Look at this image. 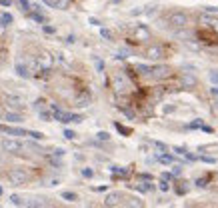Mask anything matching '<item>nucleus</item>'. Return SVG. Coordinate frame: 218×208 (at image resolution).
<instances>
[{
	"label": "nucleus",
	"mask_w": 218,
	"mask_h": 208,
	"mask_svg": "<svg viewBox=\"0 0 218 208\" xmlns=\"http://www.w3.org/2000/svg\"><path fill=\"white\" fill-rule=\"evenodd\" d=\"M166 22H168V26H172V28H186V26H188V16H186L184 12H180V10H174V12L168 14Z\"/></svg>",
	"instance_id": "f257e3e1"
},
{
	"label": "nucleus",
	"mask_w": 218,
	"mask_h": 208,
	"mask_svg": "<svg viewBox=\"0 0 218 208\" xmlns=\"http://www.w3.org/2000/svg\"><path fill=\"white\" fill-rule=\"evenodd\" d=\"M28 172L24 168H10L8 170V180L10 184H14V186H22V184L28 182Z\"/></svg>",
	"instance_id": "f03ea898"
},
{
	"label": "nucleus",
	"mask_w": 218,
	"mask_h": 208,
	"mask_svg": "<svg viewBox=\"0 0 218 208\" xmlns=\"http://www.w3.org/2000/svg\"><path fill=\"white\" fill-rule=\"evenodd\" d=\"M144 58L158 62V60L166 58V52H164V48H162L160 44H150V46H146V50H144Z\"/></svg>",
	"instance_id": "7ed1b4c3"
},
{
	"label": "nucleus",
	"mask_w": 218,
	"mask_h": 208,
	"mask_svg": "<svg viewBox=\"0 0 218 208\" xmlns=\"http://www.w3.org/2000/svg\"><path fill=\"white\" fill-rule=\"evenodd\" d=\"M170 74H172L170 66H166V64H156V66L150 68V74H148V76H152L154 80H166V78H170Z\"/></svg>",
	"instance_id": "20e7f679"
},
{
	"label": "nucleus",
	"mask_w": 218,
	"mask_h": 208,
	"mask_svg": "<svg viewBox=\"0 0 218 208\" xmlns=\"http://www.w3.org/2000/svg\"><path fill=\"white\" fill-rule=\"evenodd\" d=\"M2 148L6 152H10V154H18L20 150L24 148V144L20 140H14V138H6V140H2Z\"/></svg>",
	"instance_id": "39448f33"
},
{
	"label": "nucleus",
	"mask_w": 218,
	"mask_h": 208,
	"mask_svg": "<svg viewBox=\"0 0 218 208\" xmlns=\"http://www.w3.org/2000/svg\"><path fill=\"white\" fill-rule=\"evenodd\" d=\"M0 132L8 136H28V130L18 128V126H8V124H0Z\"/></svg>",
	"instance_id": "423d86ee"
},
{
	"label": "nucleus",
	"mask_w": 218,
	"mask_h": 208,
	"mask_svg": "<svg viewBox=\"0 0 218 208\" xmlns=\"http://www.w3.org/2000/svg\"><path fill=\"white\" fill-rule=\"evenodd\" d=\"M180 82H182V86L184 88H196V84H198V78L194 76V74H190V72H184L182 76H180Z\"/></svg>",
	"instance_id": "0eeeda50"
},
{
	"label": "nucleus",
	"mask_w": 218,
	"mask_h": 208,
	"mask_svg": "<svg viewBox=\"0 0 218 208\" xmlns=\"http://www.w3.org/2000/svg\"><path fill=\"white\" fill-rule=\"evenodd\" d=\"M120 200H122V194L120 192H110L106 198H104V204L112 208V206H116V204H120Z\"/></svg>",
	"instance_id": "6e6552de"
},
{
	"label": "nucleus",
	"mask_w": 218,
	"mask_h": 208,
	"mask_svg": "<svg viewBox=\"0 0 218 208\" xmlns=\"http://www.w3.org/2000/svg\"><path fill=\"white\" fill-rule=\"evenodd\" d=\"M134 36H136V40H148L150 38V32H148V28L144 24H138L134 30Z\"/></svg>",
	"instance_id": "1a4fd4ad"
},
{
	"label": "nucleus",
	"mask_w": 218,
	"mask_h": 208,
	"mask_svg": "<svg viewBox=\"0 0 218 208\" xmlns=\"http://www.w3.org/2000/svg\"><path fill=\"white\" fill-rule=\"evenodd\" d=\"M200 22L208 24L212 30H216V32H218V18H212L210 14H202V16H200Z\"/></svg>",
	"instance_id": "9d476101"
},
{
	"label": "nucleus",
	"mask_w": 218,
	"mask_h": 208,
	"mask_svg": "<svg viewBox=\"0 0 218 208\" xmlns=\"http://www.w3.org/2000/svg\"><path fill=\"white\" fill-rule=\"evenodd\" d=\"M38 66H42V68H50L52 66V56H50L48 52H42L38 56Z\"/></svg>",
	"instance_id": "9b49d317"
},
{
	"label": "nucleus",
	"mask_w": 218,
	"mask_h": 208,
	"mask_svg": "<svg viewBox=\"0 0 218 208\" xmlns=\"http://www.w3.org/2000/svg\"><path fill=\"white\" fill-rule=\"evenodd\" d=\"M16 74H18L20 78H30V70H28V66H24L22 62L16 64Z\"/></svg>",
	"instance_id": "f8f14e48"
},
{
	"label": "nucleus",
	"mask_w": 218,
	"mask_h": 208,
	"mask_svg": "<svg viewBox=\"0 0 218 208\" xmlns=\"http://www.w3.org/2000/svg\"><path fill=\"white\" fill-rule=\"evenodd\" d=\"M114 90L116 92H124L126 90V82L122 76H114Z\"/></svg>",
	"instance_id": "ddd939ff"
},
{
	"label": "nucleus",
	"mask_w": 218,
	"mask_h": 208,
	"mask_svg": "<svg viewBox=\"0 0 218 208\" xmlns=\"http://www.w3.org/2000/svg\"><path fill=\"white\" fill-rule=\"evenodd\" d=\"M4 118H6L8 122H14V124H18V122H22V120H24V118L20 116V114H16V112H6V114H4Z\"/></svg>",
	"instance_id": "4468645a"
},
{
	"label": "nucleus",
	"mask_w": 218,
	"mask_h": 208,
	"mask_svg": "<svg viewBox=\"0 0 218 208\" xmlns=\"http://www.w3.org/2000/svg\"><path fill=\"white\" fill-rule=\"evenodd\" d=\"M70 6V0H54V8L58 10H66Z\"/></svg>",
	"instance_id": "2eb2a0df"
},
{
	"label": "nucleus",
	"mask_w": 218,
	"mask_h": 208,
	"mask_svg": "<svg viewBox=\"0 0 218 208\" xmlns=\"http://www.w3.org/2000/svg\"><path fill=\"white\" fill-rule=\"evenodd\" d=\"M100 36L104 40H114V34H112V30H108V28H100Z\"/></svg>",
	"instance_id": "dca6fc26"
},
{
	"label": "nucleus",
	"mask_w": 218,
	"mask_h": 208,
	"mask_svg": "<svg viewBox=\"0 0 218 208\" xmlns=\"http://www.w3.org/2000/svg\"><path fill=\"white\" fill-rule=\"evenodd\" d=\"M0 22H2V24H12V22H14V18H12V14L4 12V14L0 16Z\"/></svg>",
	"instance_id": "f3484780"
},
{
	"label": "nucleus",
	"mask_w": 218,
	"mask_h": 208,
	"mask_svg": "<svg viewBox=\"0 0 218 208\" xmlns=\"http://www.w3.org/2000/svg\"><path fill=\"white\" fill-rule=\"evenodd\" d=\"M32 20H36V22H40V24H46V16L40 14V12H32Z\"/></svg>",
	"instance_id": "a211bd4d"
},
{
	"label": "nucleus",
	"mask_w": 218,
	"mask_h": 208,
	"mask_svg": "<svg viewBox=\"0 0 218 208\" xmlns=\"http://www.w3.org/2000/svg\"><path fill=\"white\" fill-rule=\"evenodd\" d=\"M28 136H30V138H34V140H42V138H44L42 132H36V130H28Z\"/></svg>",
	"instance_id": "6ab92c4d"
},
{
	"label": "nucleus",
	"mask_w": 218,
	"mask_h": 208,
	"mask_svg": "<svg viewBox=\"0 0 218 208\" xmlns=\"http://www.w3.org/2000/svg\"><path fill=\"white\" fill-rule=\"evenodd\" d=\"M208 78H210V82H212V84H218V70H210Z\"/></svg>",
	"instance_id": "aec40b11"
},
{
	"label": "nucleus",
	"mask_w": 218,
	"mask_h": 208,
	"mask_svg": "<svg viewBox=\"0 0 218 208\" xmlns=\"http://www.w3.org/2000/svg\"><path fill=\"white\" fill-rule=\"evenodd\" d=\"M136 70H140V74H150V66H144V64H136Z\"/></svg>",
	"instance_id": "412c9836"
},
{
	"label": "nucleus",
	"mask_w": 218,
	"mask_h": 208,
	"mask_svg": "<svg viewBox=\"0 0 218 208\" xmlns=\"http://www.w3.org/2000/svg\"><path fill=\"white\" fill-rule=\"evenodd\" d=\"M62 198H64V200H70V202H74L78 196H76L74 192H62Z\"/></svg>",
	"instance_id": "4be33fe9"
},
{
	"label": "nucleus",
	"mask_w": 218,
	"mask_h": 208,
	"mask_svg": "<svg viewBox=\"0 0 218 208\" xmlns=\"http://www.w3.org/2000/svg\"><path fill=\"white\" fill-rule=\"evenodd\" d=\"M160 162H164V164H172V162H174V156L164 154V156H160Z\"/></svg>",
	"instance_id": "5701e85b"
},
{
	"label": "nucleus",
	"mask_w": 218,
	"mask_h": 208,
	"mask_svg": "<svg viewBox=\"0 0 218 208\" xmlns=\"http://www.w3.org/2000/svg\"><path fill=\"white\" fill-rule=\"evenodd\" d=\"M88 102H90V96H86V94H84V96L78 98V106H88Z\"/></svg>",
	"instance_id": "b1692460"
},
{
	"label": "nucleus",
	"mask_w": 218,
	"mask_h": 208,
	"mask_svg": "<svg viewBox=\"0 0 218 208\" xmlns=\"http://www.w3.org/2000/svg\"><path fill=\"white\" fill-rule=\"evenodd\" d=\"M208 178H210V176H204V178H198V180H196V186H198V188H204V186H206V182H208Z\"/></svg>",
	"instance_id": "393cba45"
},
{
	"label": "nucleus",
	"mask_w": 218,
	"mask_h": 208,
	"mask_svg": "<svg viewBox=\"0 0 218 208\" xmlns=\"http://www.w3.org/2000/svg\"><path fill=\"white\" fill-rule=\"evenodd\" d=\"M116 128H118V132H122V134H124V136H128V134H130V128H126V126L118 124V122H116Z\"/></svg>",
	"instance_id": "a878e982"
},
{
	"label": "nucleus",
	"mask_w": 218,
	"mask_h": 208,
	"mask_svg": "<svg viewBox=\"0 0 218 208\" xmlns=\"http://www.w3.org/2000/svg\"><path fill=\"white\" fill-rule=\"evenodd\" d=\"M42 30H44L46 34H54V32H56V28H54V26H50V24H44Z\"/></svg>",
	"instance_id": "bb28decb"
},
{
	"label": "nucleus",
	"mask_w": 218,
	"mask_h": 208,
	"mask_svg": "<svg viewBox=\"0 0 218 208\" xmlns=\"http://www.w3.org/2000/svg\"><path fill=\"white\" fill-rule=\"evenodd\" d=\"M18 4L22 6V10H30V6H32V4L28 2V0H18Z\"/></svg>",
	"instance_id": "cd10ccee"
},
{
	"label": "nucleus",
	"mask_w": 218,
	"mask_h": 208,
	"mask_svg": "<svg viewBox=\"0 0 218 208\" xmlns=\"http://www.w3.org/2000/svg\"><path fill=\"white\" fill-rule=\"evenodd\" d=\"M92 174H94V172L90 168H82V176H84V178H92Z\"/></svg>",
	"instance_id": "c85d7f7f"
},
{
	"label": "nucleus",
	"mask_w": 218,
	"mask_h": 208,
	"mask_svg": "<svg viewBox=\"0 0 218 208\" xmlns=\"http://www.w3.org/2000/svg\"><path fill=\"white\" fill-rule=\"evenodd\" d=\"M98 140H108V138H110V134H108V132H98Z\"/></svg>",
	"instance_id": "c756f323"
},
{
	"label": "nucleus",
	"mask_w": 218,
	"mask_h": 208,
	"mask_svg": "<svg viewBox=\"0 0 218 208\" xmlns=\"http://www.w3.org/2000/svg\"><path fill=\"white\" fill-rule=\"evenodd\" d=\"M200 160H202V162H208V164H214V162H216V158H210V156H200Z\"/></svg>",
	"instance_id": "7c9ffc66"
},
{
	"label": "nucleus",
	"mask_w": 218,
	"mask_h": 208,
	"mask_svg": "<svg viewBox=\"0 0 218 208\" xmlns=\"http://www.w3.org/2000/svg\"><path fill=\"white\" fill-rule=\"evenodd\" d=\"M40 118L42 120H52V114L50 112H40Z\"/></svg>",
	"instance_id": "2f4dec72"
},
{
	"label": "nucleus",
	"mask_w": 218,
	"mask_h": 208,
	"mask_svg": "<svg viewBox=\"0 0 218 208\" xmlns=\"http://www.w3.org/2000/svg\"><path fill=\"white\" fill-rule=\"evenodd\" d=\"M74 136H76V134H74L72 130H64V138H68V140H72Z\"/></svg>",
	"instance_id": "473e14b6"
},
{
	"label": "nucleus",
	"mask_w": 218,
	"mask_h": 208,
	"mask_svg": "<svg viewBox=\"0 0 218 208\" xmlns=\"http://www.w3.org/2000/svg\"><path fill=\"white\" fill-rule=\"evenodd\" d=\"M10 200H12L14 204H18V206L22 204V200H20V196H16V194H14V196H10Z\"/></svg>",
	"instance_id": "72a5a7b5"
},
{
	"label": "nucleus",
	"mask_w": 218,
	"mask_h": 208,
	"mask_svg": "<svg viewBox=\"0 0 218 208\" xmlns=\"http://www.w3.org/2000/svg\"><path fill=\"white\" fill-rule=\"evenodd\" d=\"M154 146H156L158 150H168V146H166V144H162V142H154Z\"/></svg>",
	"instance_id": "f704fd0d"
},
{
	"label": "nucleus",
	"mask_w": 218,
	"mask_h": 208,
	"mask_svg": "<svg viewBox=\"0 0 218 208\" xmlns=\"http://www.w3.org/2000/svg\"><path fill=\"white\" fill-rule=\"evenodd\" d=\"M176 154H186V148H182V146H174Z\"/></svg>",
	"instance_id": "c9c22d12"
},
{
	"label": "nucleus",
	"mask_w": 218,
	"mask_h": 208,
	"mask_svg": "<svg viewBox=\"0 0 218 208\" xmlns=\"http://www.w3.org/2000/svg\"><path fill=\"white\" fill-rule=\"evenodd\" d=\"M206 12H210V14H212V12H218V6H206Z\"/></svg>",
	"instance_id": "e433bc0d"
},
{
	"label": "nucleus",
	"mask_w": 218,
	"mask_h": 208,
	"mask_svg": "<svg viewBox=\"0 0 218 208\" xmlns=\"http://www.w3.org/2000/svg\"><path fill=\"white\" fill-rule=\"evenodd\" d=\"M96 68H98V70H104V62L98 60V58H96Z\"/></svg>",
	"instance_id": "4c0bfd02"
},
{
	"label": "nucleus",
	"mask_w": 218,
	"mask_h": 208,
	"mask_svg": "<svg viewBox=\"0 0 218 208\" xmlns=\"http://www.w3.org/2000/svg\"><path fill=\"white\" fill-rule=\"evenodd\" d=\"M190 128H202V122H192V124H190Z\"/></svg>",
	"instance_id": "58836bf2"
},
{
	"label": "nucleus",
	"mask_w": 218,
	"mask_h": 208,
	"mask_svg": "<svg viewBox=\"0 0 218 208\" xmlns=\"http://www.w3.org/2000/svg\"><path fill=\"white\" fill-rule=\"evenodd\" d=\"M160 190H162V192H166V190H168V184L162 182V184H160Z\"/></svg>",
	"instance_id": "ea45409f"
},
{
	"label": "nucleus",
	"mask_w": 218,
	"mask_h": 208,
	"mask_svg": "<svg viewBox=\"0 0 218 208\" xmlns=\"http://www.w3.org/2000/svg\"><path fill=\"white\" fill-rule=\"evenodd\" d=\"M0 4H2V6H10L12 2H10V0H0Z\"/></svg>",
	"instance_id": "a19ab883"
},
{
	"label": "nucleus",
	"mask_w": 218,
	"mask_h": 208,
	"mask_svg": "<svg viewBox=\"0 0 218 208\" xmlns=\"http://www.w3.org/2000/svg\"><path fill=\"white\" fill-rule=\"evenodd\" d=\"M44 4H48V6H52V8H54V0H44Z\"/></svg>",
	"instance_id": "79ce46f5"
},
{
	"label": "nucleus",
	"mask_w": 218,
	"mask_h": 208,
	"mask_svg": "<svg viewBox=\"0 0 218 208\" xmlns=\"http://www.w3.org/2000/svg\"><path fill=\"white\" fill-rule=\"evenodd\" d=\"M210 92H212L214 96H218V86H214V88H212V90H210Z\"/></svg>",
	"instance_id": "37998d69"
},
{
	"label": "nucleus",
	"mask_w": 218,
	"mask_h": 208,
	"mask_svg": "<svg viewBox=\"0 0 218 208\" xmlns=\"http://www.w3.org/2000/svg\"><path fill=\"white\" fill-rule=\"evenodd\" d=\"M2 116H4V112H2V108H0V118H2Z\"/></svg>",
	"instance_id": "c03bdc74"
},
{
	"label": "nucleus",
	"mask_w": 218,
	"mask_h": 208,
	"mask_svg": "<svg viewBox=\"0 0 218 208\" xmlns=\"http://www.w3.org/2000/svg\"><path fill=\"white\" fill-rule=\"evenodd\" d=\"M2 192H4V190H2V186H0V196H2Z\"/></svg>",
	"instance_id": "a18cd8bd"
},
{
	"label": "nucleus",
	"mask_w": 218,
	"mask_h": 208,
	"mask_svg": "<svg viewBox=\"0 0 218 208\" xmlns=\"http://www.w3.org/2000/svg\"><path fill=\"white\" fill-rule=\"evenodd\" d=\"M112 2H120V0H112Z\"/></svg>",
	"instance_id": "49530a36"
}]
</instances>
